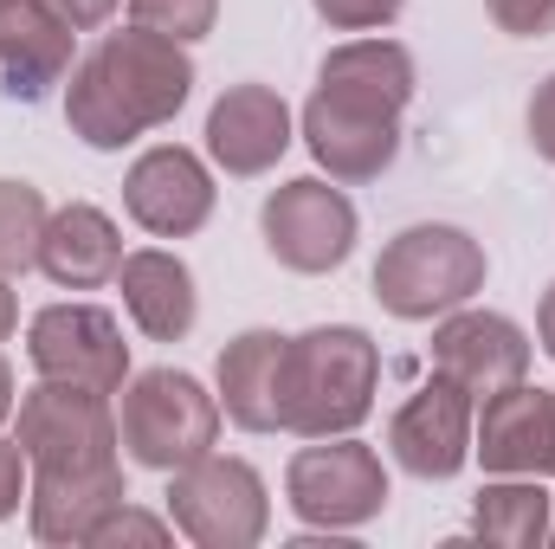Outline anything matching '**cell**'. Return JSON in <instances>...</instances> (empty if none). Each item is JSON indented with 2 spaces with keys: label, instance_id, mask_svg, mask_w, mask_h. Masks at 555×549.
Wrapping results in <instances>:
<instances>
[{
  "label": "cell",
  "instance_id": "6da1fadb",
  "mask_svg": "<svg viewBox=\"0 0 555 549\" xmlns=\"http://www.w3.org/2000/svg\"><path fill=\"white\" fill-rule=\"evenodd\" d=\"M420 91L401 39H343L317 65V91L297 117L304 149L330 181H375L401 155V117Z\"/></svg>",
  "mask_w": 555,
  "mask_h": 549
},
{
  "label": "cell",
  "instance_id": "7a4b0ae2",
  "mask_svg": "<svg viewBox=\"0 0 555 549\" xmlns=\"http://www.w3.org/2000/svg\"><path fill=\"white\" fill-rule=\"evenodd\" d=\"M194 98V59L181 39H162L149 26L104 33L65 78V124L85 149H124L181 117Z\"/></svg>",
  "mask_w": 555,
  "mask_h": 549
},
{
  "label": "cell",
  "instance_id": "3957f363",
  "mask_svg": "<svg viewBox=\"0 0 555 549\" xmlns=\"http://www.w3.org/2000/svg\"><path fill=\"white\" fill-rule=\"evenodd\" d=\"M382 349L362 323H317L284 349V433L330 439L375 413Z\"/></svg>",
  "mask_w": 555,
  "mask_h": 549
},
{
  "label": "cell",
  "instance_id": "277c9868",
  "mask_svg": "<svg viewBox=\"0 0 555 549\" xmlns=\"http://www.w3.org/2000/svg\"><path fill=\"white\" fill-rule=\"evenodd\" d=\"M485 246L452 227V220H420V227H401L382 259H375V304L401 323H439L446 310L472 304L485 291Z\"/></svg>",
  "mask_w": 555,
  "mask_h": 549
},
{
  "label": "cell",
  "instance_id": "5b68a950",
  "mask_svg": "<svg viewBox=\"0 0 555 549\" xmlns=\"http://www.w3.org/2000/svg\"><path fill=\"white\" fill-rule=\"evenodd\" d=\"M117 439L149 472H181L220 446V395H207L188 369H142L124 382Z\"/></svg>",
  "mask_w": 555,
  "mask_h": 549
},
{
  "label": "cell",
  "instance_id": "8992f818",
  "mask_svg": "<svg viewBox=\"0 0 555 549\" xmlns=\"http://www.w3.org/2000/svg\"><path fill=\"white\" fill-rule=\"evenodd\" d=\"M284 505L310 531H362L388 511V465L356 433L310 439L284 465Z\"/></svg>",
  "mask_w": 555,
  "mask_h": 549
},
{
  "label": "cell",
  "instance_id": "52a82bcc",
  "mask_svg": "<svg viewBox=\"0 0 555 549\" xmlns=\"http://www.w3.org/2000/svg\"><path fill=\"white\" fill-rule=\"evenodd\" d=\"M168 524L201 549H253L272 531L266 478L246 459L201 452L194 465L168 472Z\"/></svg>",
  "mask_w": 555,
  "mask_h": 549
},
{
  "label": "cell",
  "instance_id": "ba28073f",
  "mask_svg": "<svg viewBox=\"0 0 555 549\" xmlns=\"http://www.w3.org/2000/svg\"><path fill=\"white\" fill-rule=\"evenodd\" d=\"M259 233H266V253H272L284 272L323 278L356 253L362 220H356V201L343 194V181L297 175V181H278L272 194H266Z\"/></svg>",
  "mask_w": 555,
  "mask_h": 549
},
{
  "label": "cell",
  "instance_id": "9c48e42d",
  "mask_svg": "<svg viewBox=\"0 0 555 549\" xmlns=\"http://www.w3.org/2000/svg\"><path fill=\"white\" fill-rule=\"evenodd\" d=\"M20 452L33 459V472H65V465H104L117 459V408L98 388L78 382H46L20 395Z\"/></svg>",
  "mask_w": 555,
  "mask_h": 549
},
{
  "label": "cell",
  "instance_id": "30bf717a",
  "mask_svg": "<svg viewBox=\"0 0 555 549\" xmlns=\"http://www.w3.org/2000/svg\"><path fill=\"white\" fill-rule=\"evenodd\" d=\"M26 362L46 382H78L98 395H124L130 382V343L104 304H46L26 323Z\"/></svg>",
  "mask_w": 555,
  "mask_h": 549
},
{
  "label": "cell",
  "instance_id": "8fae6325",
  "mask_svg": "<svg viewBox=\"0 0 555 549\" xmlns=\"http://www.w3.org/2000/svg\"><path fill=\"white\" fill-rule=\"evenodd\" d=\"M433 375L459 382L472 401H491L511 382H530V336L504 310L459 304V310H446L433 323Z\"/></svg>",
  "mask_w": 555,
  "mask_h": 549
},
{
  "label": "cell",
  "instance_id": "7c38bea8",
  "mask_svg": "<svg viewBox=\"0 0 555 549\" xmlns=\"http://www.w3.org/2000/svg\"><path fill=\"white\" fill-rule=\"evenodd\" d=\"M214 194L220 188H214L207 162L194 149H181V142L142 149L137 162H130V175H124V214L137 220L142 233H155V240L201 233L214 220Z\"/></svg>",
  "mask_w": 555,
  "mask_h": 549
},
{
  "label": "cell",
  "instance_id": "4fadbf2b",
  "mask_svg": "<svg viewBox=\"0 0 555 549\" xmlns=\"http://www.w3.org/2000/svg\"><path fill=\"white\" fill-rule=\"evenodd\" d=\"M472 420H478V401L459 382L433 375L426 388H414L395 408V420H388V452H395L401 472H414L426 485L459 478L465 459H472Z\"/></svg>",
  "mask_w": 555,
  "mask_h": 549
},
{
  "label": "cell",
  "instance_id": "5bb4252c",
  "mask_svg": "<svg viewBox=\"0 0 555 549\" xmlns=\"http://www.w3.org/2000/svg\"><path fill=\"white\" fill-rule=\"evenodd\" d=\"M472 452L485 459L491 478H550L555 472V408L550 388L511 382L504 395L478 401L472 420Z\"/></svg>",
  "mask_w": 555,
  "mask_h": 549
},
{
  "label": "cell",
  "instance_id": "9a60e30c",
  "mask_svg": "<svg viewBox=\"0 0 555 549\" xmlns=\"http://www.w3.org/2000/svg\"><path fill=\"white\" fill-rule=\"evenodd\" d=\"M284 149H291V104L278 98L272 85L246 78V85H227L214 98V111H207V155L227 175H240V181L272 175L284 162Z\"/></svg>",
  "mask_w": 555,
  "mask_h": 549
},
{
  "label": "cell",
  "instance_id": "2e32d148",
  "mask_svg": "<svg viewBox=\"0 0 555 549\" xmlns=\"http://www.w3.org/2000/svg\"><path fill=\"white\" fill-rule=\"evenodd\" d=\"M130 498L124 485V459H104V465H65V472H33V491H26V524L39 544L78 549L98 537V524Z\"/></svg>",
  "mask_w": 555,
  "mask_h": 549
},
{
  "label": "cell",
  "instance_id": "e0dca14e",
  "mask_svg": "<svg viewBox=\"0 0 555 549\" xmlns=\"http://www.w3.org/2000/svg\"><path fill=\"white\" fill-rule=\"evenodd\" d=\"M78 65V33L46 0H0V91L13 104H39Z\"/></svg>",
  "mask_w": 555,
  "mask_h": 549
},
{
  "label": "cell",
  "instance_id": "ac0fdd59",
  "mask_svg": "<svg viewBox=\"0 0 555 549\" xmlns=\"http://www.w3.org/2000/svg\"><path fill=\"white\" fill-rule=\"evenodd\" d=\"M284 349L278 330H240L220 349V413L240 433H284Z\"/></svg>",
  "mask_w": 555,
  "mask_h": 549
},
{
  "label": "cell",
  "instance_id": "d6986e66",
  "mask_svg": "<svg viewBox=\"0 0 555 549\" xmlns=\"http://www.w3.org/2000/svg\"><path fill=\"white\" fill-rule=\"evenodd\" d=\"M117 291H124L130 323H137L149 343H181V336L201 323V291H194L188 259H175V253H162V246L124 253Z\"/></svg>",
  "mask_w": 555,
  "mask_h": 549
},
{
  "label": "cell",
  "instance_id": "ffe728a7",
  "mask_svg": "<svg viewBox=\"0 0 555 549\" xmlns=\"http://www.w3.org/2000/svg\"><path fill=\"white\" fill-rule=\"evenodd\" d=\"M124 266V233L104 207L91 201H65L52 220H46V240H39V272L52 278L59 291H98L111 284Z\"/></svg>",
  "mask_w": 555,
  "mask_h": 549
},
{
  "label": "cell",
  "instance_id": "44dd1931",
  "mask_svg": "<svg viewBox=\"0 0 555 549\" xmlns=\"http://www.w3.org/2000/svg\"><path fill=\"white\" fill-rule=\"evenodd\" d=\"M555 498L543 491V478H491L472 505V531L498 549H537L550 544Z\"/></svg>",
  "mask_w": 555,
  "mask_h": 549
},
{
  "label": "cell",
  "instance_id": "7402d4cb",
  "mask_svg": "<svg viewBox=\"0 0 555 549\" xmlns=\"http://www.w3.org/2000/svg\"><path fill=\"white\" fill-rule=\"evenodd\" d=\"M46 194L33 181H13L0 175V272L20 278V272H39V240H46Z\"/></svg>",
  "mask_w": 555,
  "mask_h": 549
},
{
  "label": "cell",
  "instance_id": "603a6c76",
  "mask_svg": "<svg viewBox=\"0 0 555 549\" xmlns=\"http://www.w3.org/2000/svg\"><path fill=\"white\" fill-rule=\"evenodd\" d=\"M130 20L149 26V33H162V39L194 46V39H207V33H214L220 0H130Z\"/></svg>",
  "mask_w": 555,
  "mask_h": 549
},
{
  "label": "cell",
  "instance_id": "cb8c5ba5",
  "mask_svg": "<svg viewBox=\"0 0 555 549\" xmlns=\"http://www.w3.org/2000/svg\"><path fill=\"white\" fill-rule=\"evenodd\" d=\"M310 7H317V20L336 26V33H382V26L401 20L408 0H310Z\"/></svg>",
  "mask_w": 555,
  "mask_h": 549
},
{
  "label": "cell",
  "instance_id": "d4e9b609",
  "mask_svg": "<svg viewBox=\"0 0 555 549\" xmlns=\"http://www.w3.org/2000/svg\"><path fill=\"white\" fill-rule=\"evenodd\" d=\"M168 531L175 524H162V518H149V511H137L130 498L98 524V537H91V549H117V544H168Z\"/></svg>",
  "mask_w": 555,
  "mask_h": 549
},
{
  "label": "cell",
  "instance_id": "484cf974",
  "mask_svg": "<svg viewBox=\"0 0 555 549\" xmlns=\"http://www.w3.org/2000/svg\"><path fill=\"white\" fill-rule=\"evenodd\" d=\"M485 13L511 39H543V33H555V0H485Z\"/></svg>",
  "mask_w": 555,
  "mask_h": 549
},
{
  "label": "cell",
  "instance_id": "4316f807",
  "mask_svg": "<svg viewBox=\"0 0 555 549\" xmlns=\"http://www.w3.org/2000/svg\"><path fill=\"white\" fill-rule=\"evenodd\" d=\"M26 491H33V459L20 452V439H0V524L20 518Z\"/></svg>",
  "mask_w": 555,
  "mask_h": 549
},
{
  "label": "cell",
  "instance_id": "83f0119b",
  "mask_svg": "<svg viewBox=\"0 0 555 549\" xmlns=\"http://www.w3.org/2000/svg\"><path fill=\"white\" fill-rule=\"evenodd\" d=\"M530 149L543 155V162H555V72L537 85V98H530Z\"/></svg>",
  "mask_w": 555,
  "mask_h": 549
},
{
  "label": "cell",
  "instance_id": "f1b7e54d",
  "mask_svg": "<svg viewBox=\"0 0 555 549\" xmlns=\"http://www.w3.org/2000/svg\"><path fill=\"white\" fill-rule=\"evenodd\" d=\"M46 7H52L72 33H98V26L117 13V0H46Z\"/></svg>",
  "mask_w": 555,
  "mask_h": 549
},
{
  "label": "cell",
  "instance_id": "f546056e",
  "mask_svg": "<svg viewBox=\"0 0 555 549\" xmlns=\"http://www.w3.org/2000/svg\"><path fill=\"white\" fill-rule=\"evenodd\" d=\"M20 330V297H13V278L0 272V343Z\"/></svg>",
  "mask_w": 555,
  "mask_h": 549
},
{
  "label": "cell",
  "instance_id": "4dcf8cb0",
  "mask_svg": "<svg viewBox=\"0 0 555 549\" xmlns=\"http://www.w3.org/2000/svg\"><path fill=\"white\" fill-rule=\"evenodd\" d=\"M537 336H543V349H550V362H555V284L543 291V304H537Z\"/></svg>",
  "mask_w": 555,
  "mask_h": 549
},
{
  "label": "cell",
  "instance_id": "1f68e13d",
  "mask_svg": "<svg viewBox=\"0 0 555 549\" xmlns=\"http://www.w3.org/2000/svg\"><path fill=\"white\" fill-rule=\"evenodd\" d=\"M13 408H20V388H13V362L0 356V420H13Z\"/></svg>",
  "mask_w": 555,
  "mask_h": 549
},
{
  "label": "cell",
  "instance_id": "d6a6232c",
  "mask_svg": "<svg viewBox=\"0 0 555 549\" xmlns=\"http://www.w3.org/2000/svg\"><path fill=\"white\" fill-rule=\"evenodd\" d=\"M550 544H555V518H550Z\"/></svg>",
  "mask_w": 555,
  "mask_h": 549
},
{
  "label": "cell",
  "instance_id": "836d02e7",
  "mask_svg": "<svg viewBox=\"0 0 555 549\" xmlns=\"http://www.w3.org/2000/svg\"><path fill=\"white\" fill-rule=\"evenodd\" d=\"M550 408H555V388H550Z\"/></svg>",
  "mask_w": 555,
  "mask_h": 549
}]
</instances>
